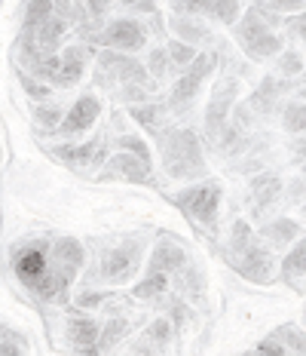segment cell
<instances>
[{
  "instance_id": "cell-1",
  "label": "cell",
  "mask_w": 306,
  "mask_h": 356,
  "mask_svg": "<svg viewBox=\"0 0 306 356\" xmlns=\"http://www.w3.org/2000/svg\"><path fill=\"white\" fill-rule=\"evenodd\" d=\"M12 270H16L19 283L37 295L40 301L49 304H65L68 301L71 280H65L62 273L49 261V240H28L19 243L12 249Z\"/></svg>"
},
{
  "instance_id": "cell-2",
  "label": "cell",
  "mask_w": 306,
  "mask_h": 356,
  "mask_svg": "<svg viewBox=\"0 0 306 356\" xmlns=\"http://www.w3.org/2000/svg\"><path fill=\"white\" fill-rule=\"evenodd\" d=\"M162 154V166L171 178L178 181H193V178L205 175V157L203 145H199L193 129H166L162 136H156Z\"/></svg>"
},
{
  "instance_id": "cell-3",
  "label": "cell",
  "mask_w": 306,
  "mask_h": 356,
  "mask_svg": "<svg viewBox=\"0 0 306 356\" xmlns=\"http://www.w3.org/2000/svg\"><path fill=\"white\" fill-rule=\"evenodd\" d=\"M275 25H279V13L255 3L248 13H245V19L233 25V31H236L239 47H242L251 58H273V56L282 53V47H285L282 37L273 31Z\"/></svg>"
},
{
  "instance_id": "cell-4",
  "label": "cell",
  "mask_w": 306,
  "mask_h": 356,
  "mask_svg": "<svg viewBox=\"0 0 306 356\" xmlns=\"http://www.w3.org/2000/svg\"><path fill=\"white\" fill-rule=\"evenodd\" d=\"M169 200L184 215H190L196 225L214 227V221H218V206H221V184H214V181L193 184V188H184V191H178V194H171Z\"/></svg>"
},
{
  "instance_id": "cell-5",
  "label": "cell",
  "mask_w": 306,
  "mask_h": 356,
  "mask_svg": "<svg viewBox=\"0 0 306 356\" xmlns=\"http://www.w3.org/2000/svg\"><path fill=\"white\" fill-rule=\"evenodd\" d=\"M212 71H214V56L212 53H203V56L193 58L187 68H184V74L169 89V108L178 111V114H184V111H187L193 102H196L199 86H203V80Z\"/></svg>"
},
{
  "instance_id": "cell-6",
  "label": "cell",
  "mask_w": 306,
  "mask_h": 356,
  "mask_svg": "<svg viewBox=\"0 0 306 356\" xmlns=\"http://www.w3.org/2000/svg\"><path fill=\"white\" fill-rule=\"evenodd\" d=\"M141 243L138 240H123L119 246L108 249L101 258V280L104 283H129L132 273L141 267Z\"/></svg>"
},
{
  "instance_id": "cell-7",
  "label": "cell",
  "mask_w": 306,
  "mask_h": 356,
  "mask_svg": "<svg viewBox=\"0 0 306 356\" xmlns=\"http://www.w3.org/2000/svg\"><path fill=\"white\" fill-rule=\"evenodd\" d=\"M99 68H101V80H117V83L147 86V80H151L147 65L132 58V53H119V49H104V53H99Z\"/></svg>"
},
{
  "instance_id": "cell-8",
  "label": "cell",
  "mask_w": 306,
  "mask_h": 356,
  "mask_svg": "<svg viewBox=\"0 0 306 356\" xmlns=\"http://www.w3.org/2000/svg\"><path fill=\"white\" fill-rule=\"evenodd\" d=\"M95 43L119 49V53H135V49L147 47V31L135 19H114L110 25H104V31L95 34Z\"/></svg>"
},
{
  "instance_id": "cell-9",
  "label": "cell",
  "mask_w": 306,
  "mask_h": 356,
  "mask_svg": "<svg viewBox=\"0 0 306 356\" xmlns=\"http://www.w3.org/2000/svg\"><path fill=\"white\" fill-rule=\"evenodd\" d=\"M227 261L233 270H239L245 280H255V283H266L273 277V255L264 246H257L255 240L242 252H227Z\"/></svg>"
},
{
  "instance_id": "cell-10",
  "label": "cell",
  "mask_w": 306,
  "mask_h": 356,
  "mask_svg": "<svg viewBox=\"0 0 306 356\" xmlns=\"http://www.w3.org/2000/svg\"><path fill=\"white\" fill-rule=\"evenodd\" d=\"M49 261L65 280L74 283V277H77L80 267H83V261H86L83 243L74 240V236H58V240L49 243Z\"/></svg>"
},
{
  "instance_id": "cell-11",
  "label": "cell",
  "mask_w": 306,
  "mask_h": 356,
  "mask_svg": "<svg viewBox=\"0 0 306 356\" xmlns=\"http://www.w3.org/2000/svg\"><path fill=\"white\" fill-rule=\"evenodd\" d=\"M233 102H236V80H223V83H218V89H214V95H212V105L205 111V136L208 138H218L223 132Z\"/></svg>"
},
{
  "instance_id": "cell-12",
  "label": "cell",
  "mask_w": 306,
  "mask_h": 356,
  "mask_svg": "<svg viewBox=\"0 0 306 356\" xmlns=\"http://www.w3.org/2000/svg\"><path fill=\"white\" fill-rule=\"evenodd\" d=\"M101 114V102L95 95H80L71 105L68 114H62V123H58V132L62 136H80V132L92 129V123L99 120Z\"/></svg>"
},
{
  "instance_id": "cell-13",
  "label": "cell",
  "mask_w": 306,
  "mask_h": 356,
  "mask_svg": "<svg viewBox=\"0 0 306 356\" xmlns=\"http://www.w3.org/2000/svg\"><path fill=\"white\" fill-rule=\"evenodd\" d=\"M104 163H108V175H119V178L135 181V184H151L153 181L151 163H144L141 157H135V154H129V151H119V154H114V157H108Z\"/></svg>"
},
{
  "instance_id": "cell-14",
  "label": "cell",
  "mask_w": 306,
  "mask_h": 356,
  "mask_svg": "<svg viewBox=\"0 0 306 356\" xmlns=\"http://www.w3.org/2000/svg\"><path fill=\"white\" fill-rule=\"evenodd\" d=\"M52 154H56L58 160L71 163V166H95V163L108 160V147H104V142H99V138H92V142H86V145H56Z\"/></svg>"
},
{
  "instance_id": "cell-15",
  "label": "cell",
  "mask_w": 306,
  "mask_h": 356,
  "mask_svg": "<svg viewBox=\"0 0 306 356\" xmlns=\"http://www.w3.org/2000/svg\"><path fill=\"white\" fill-rule=\"evenodd\" d=\"M184 264H187V252L178 246V243H171V240H160V243H156V249L151 252L147 270L169 273V277H175V273L181 270Z\"/></svg>"
},
{
  "instance_id": "cell-16",
  "label": "cell",
  "mask_w": 306,
  "mask_h": 356,
  "mask_svg": "<svg viewBox=\"0 0 306 356\" xmlns=\"http://www.w3.org/2000/svg\"><path fill=\"white\" fill-rule=\"evenodd\" d=\"M28 31L34 34V43H37V49H40V56H52L58 49V43H62L65 31H68V22L58 19L56 13H52V16H46L40 25L28 28Z\"/></svg>"
},
{
  "instance_id": "cell-17",
  "label": "cell",
  "mask_w": 306,
  "mask_h": 356,
  "mask_svg": "<svg viewBox=\"0 0 306 356\" xmlns=\"http://www.w3.org/2000/svg\"><path fill=\"white\" fill-rule=\"evenodd\" d=\"M171 332H175L171 320H169V316H160V320H153L151 325H147L144 338H141L132 350H135V353H162V350H169Z\"/></svg>"
},
{
  "instance_id": "cell-18",
  "label": "cell",
  "mask_w": 306,
  "mask_h": 356,
  "mask_svg": "<svg viewBox=\"0 0 306 356\" xmlns=\"http://www.w3.org/2000/svg\"><path fill=\"white\" fill-rule=\"evenodd\" d=\"M99 323L89 320V316H71L68 320V338L77 350L95 353V341H99Z\"/></svg>"
},
{
  "instance_id": "cell-19",
  "label": "cell",
  "mask_w": 306,
  "mask_h": 356,
  "mask_svg": "<svg viewBox=\"0 0 306 356\" xmlns=\"http://www.w3.org/2000/svg\"><path fill=\"white\" fill-rule=\"evenodd\" d=\"M86 71V47H68L62 53V68H58V77H56V86H71L83 77Z\"/></svg>"
},
{
  "instance_id": "cell-20",
  "label": "cell",
  "mask_w": 306,
  "mask_h": 356,
  "mask_svg": "<svg viewBox=\"0 0 306 356\" xmlns=\"http://www.w3.org/2000/svg\"><path fill=\"white\" fill-rule=\"evenodd\" d=\"M129 114H132V120L144 126L153 138L162 136V132L169 129V114H166V108L162 105H132Z\"/></svg>"
},
{
  "instance_id": "cell-21",
  "label": "cell",
  "mask_w": 306,
  "mask_h": 356,
  "mask_svg": "<svg viewBox=\"0 0 306 356\" xmlns=\"http://www.w3.org/2000/svg\"><path fill=\"white\" fill-rule=\"evenodd\" d=\"M169 28L175 31L178 40H187V43H199V40H208V28L203 22H196V16H171Z\"/></svg>"
},
{
  "instance_id": "cell-22",
  "label": "cell",
  "mask_w": 306,
  "mask_h": 356,
  "mask_svg": "<svg viewBox=\"0 0 306 356\" xmlns=\"http://www.w3.org/2000/svg\"><path fill=\"white\" fill-rule=\"evenodd\" d=\"M279 194H282V181L275 175H270V172L251 181V200H255L257 209H266L270 203H275Z\"/></svg>"
},
{
  "instance_id": "cell-23",
  "label": "cell",
  "mask_w": 306,
  "mask_h": 356,
  "mask_svg": "<svg viewBox=\"0 0 306 356\" xmlns=\"http://www.w3.org/2000/svg\"><path fill=\"white\" fill-rule=\"evenodd\" d=\"M169 283H171L169 273L147 270V277L141 280L135 289H132V295H135V298H141V301H156V298H162V295L169 292Z\"/></svg>"
},
{
  "instance_id": "cell-24",
  "label": "cell",
  "mask_w": 306,
  "mask_h": 356,
  "mask_svg": "<svg viewBox=\"0 0 306 356\" xmlns=\"http://www.w3.org/2000/svg\"><path fill=\"white\" fill-rule=\"evenodd\" d=\"M297 234H300V225L294 218H273L270 225H264V240L273 246H285Z\"/></svg>"
},
{
  "instance_id": "cell-25",
  "label": "cell",
  "mask_w": 306,
  "mask_h": 356,
  "mask_svg": "<svg viewBox=\"0 0 306 356\" xmlns=\"http://www.w3.org/2000/svg\"><path fill=\"white\" fill-rule=\"evenodd\" d=\"M126 332H129V323H126L123 316H114V320H108V325L99 332V341H95V353L114 350L119 341L126 338Z\"/></svg>"
},
{
  "instance_id": "cell-26",
  "label": "cell",
  "mask_w": 306,
  "mask_h": 356,
  "mask_svg": "<svg viewBox=\"0 0 306 356\" xmlns=\"http://www.w3.org/2000/svg\"><path fill=\"white\" fill-rule=\"evenodd\" d=\"M303 273H306V236L297 240L294 249L285 255V261H282V280L291 283V280H300Z\"/></svg>"
},
{
  "instance_id": "cell-27",
  "label": "cell",
  "mask_w": 306,
  "mask_h": 356,
  "mask_svg": "<svg viewBox=\"0 0 306 356\" xmlns=\"http://www.w3.org/2000/svg\"><path fill=\"white\" fill-rule=\"evenodd\" d=\"M166 53H169V62H171V68H187V65L196 58V47L193 43H187V40H169V47H166Z\"/></svg>"
},
{
  "instance_id": "cell-28",
  "label": "cell",
  "mask_w": 306,
  "mask_h": 356,
  "mask_svg": "<svg viewBox=\"0 0 306 356\" xmlns=\"http://www.w3.org/2000/svg\"><path fill=\"white\" fill-rule=\"evenodd\" d=\"M282 89L275 86V80L273 77H264V83H260V89L255 95H251V108H257L260 114H270L273 105H275V95H279Z\"/></svg>"
},
{
  "instance_id": "cell-29",
  "label": "cell",
  "mask_w": 306,
  "mask_h": 356,
  "mask_svg": "<svg viewBox=\"0 0 306 356\" xmlns=\"http://www.w3.org/2000/svg\"><path fill=\"white\" fill-rule=\"evenodd\" d=\"M282 126H285L291 136L306 132V105L303 102H291V105L285 108V114H282Z\"/></svg>"
},
{
  "instance_id": "cell-30",
  "label": "cell",
  "mask_w": 306,
  "mask_h": 356,
  "mask_svg": "<svg viewBox=\"0 0 306 356\" xmlns=\"http://www.w3.org/2000/svg\"><path fill=\"white\" fill-rule=\"evenodd\" d=\"M169 71H171V62H169L166 49H160V47L151 49V53H147V74H151L153 80H166Z\"/></svg>"
},
{
  "instance_id": "cell-31",
  "label": "cell",
  "mask_w": 306,
  "mask_h": 356,
  "mask_svg": "<svg viewBox=\"0 0 306 356\" xmlns=\"http://www.w3.org/2000/svg\"><path fill=\"white\" fill-rule=\"evenodd\" d=\"M46 16H52V0H25V28L40 25Z\"/></svg>"
},
{
  "instance_id": "cell-32",
  "label": "cell",
  "mask_w": 306,
  "mask_h": 356,
  "mask_svg": "<svg viewBox=\"0 0 306 356\" xmlns=\"http://www.w3.org/2000/svg\"><path fill=\"white\" fill-rule=\"evenodd\" d=\"M212 16L218 19L221 25H236L239 22V0H214Z\"/></svg>"
},
{
  "instance_id": "cell-33",
  "label": "cell",
  "mask_w": 306,
  "mask_h": 356,
  "mask_svg": "<svg viewBox=\"0 0 306 356\" xmlns=\"http://www.w3.org/2000/svg\"><path fill=\"white\" fill-rule=\"evenodd\" d=\"M117 147H119V151L135 154V157H141L144 163H151V147H147L144 138H138V136H119L117 138Z\"/></svg>"
},
{
  "instance_id": "cell-34",
  "label": "cell",
  "mask_w": 306,
  "mask_h": 356,
  "mask_svg": "<svg viewBox=\"0 0 306 356\" xmlns=\"http://www.w3.org/2000/svg\"><path fill=\"white\" fill-rule=\"evenodd\" d=\"M22 86H25V92L31 95V99H37V102H46V99H49V92H52L46 80H40V77L34 80L31 74H22Z\"/></svg>"
},
{
  "instance_id": "cell-35",
  "label": "cell",
  "mask_w": 306,
  "mask_h": 356,
  "mask_svg": "<svg viewBox=\"0 0 306 356\" xmlns=\"http://www.w3.org/2000/svg\"><path fill=\"white\" fill-rule=\"evenodd\" d=\"M251 240H255V236H251V227L245 225L242 218H239L236 225H233V236H230V249H227V252H242Z\"/></svg>"
},
{
  "instance_id": "cell-36",
  "label": "cell",
  "mask_w": 306,
  "mask_h": 356,
  "mask_svg": "<svg viewBox=\"0 0 306 356\" xmlns=\"http://www.w3.org/2000/svg\"><path fill=\"white\" fill-rule=\"evenodd\" d=\"M279 71L285 74V77H294V74H300V71H303V58H300V53H294V49L282 53V58H279Z\"/></svg>"
},
{
  "instance_id": "cell-37",
  "label": "cell",
  "mask_w": 306,
  "mask_h": 356,
  "mask_svg": "<svg viewBox=\"0 0 306 356\" xmlns=\"http://www.w3.org/2000/svg\"><path fill=\"white\" fill-rule=\"evenodd\" d=\"M52 13H56L58 19H65L71 25V22H80V13H77V3L74 0H52Z\"/></svg>"
},
{
  "instance_id": "cell-38",
  "label": "cell",
  "mask_w": 306,
  "mask_h": 356,
  "mask_svg": "<svg viewBox=\"0 0 306 356\" xmlns=\"http://www.w3.org/2000/svg\"><path fill=\"white\" fill-rule=\"evenodd\" d=\"M34 114H37V120H40L43 126H49V129H58V123H62V111H58L56 105H49V108L40 105Z\"/></svg>"
},
{
  "instance_id": "cell-39",
  "label": "cell",
  "mask_w": 306,
  "mask_h": 356,
  "mask_svg": "<svg viewBox=\"0 0 306 356\" xmlns=\"http://www.w3.org/2000/svg\"><path fill=\"white\" fill-rule=\"evenodd\" d=\"M212 3L214 0H181L178 13H190V16H212Z\"/></svg>"
},
{
  "instance_id": "cell-40",
  "label": "cell",
  "mask_w": 306,
  "mask_h": 356,
  "mask_svg": "<svg viewBox=\"0 0 306 356\" xmlns=\"http://www.w3.org/2000/svg\"><path fill=\"white\" fill-rule=\"evenodd\" d=\"M126 13H141V16H156V3L153 0H119Z\"/></svg>"
},
{
  "instance_id": "cell-41",
  "label": "cell",
  "mask_w": 306,
  "mask_h": 356,
  "mask_svg": "<svg viewBox=\"0 0 306 356\" xmlns=\"http://www.w3.org/2000/svg\"><path fill=\"white\" fill-rule=\"evenodd\" d=\"M285 31H288L291 37H300V40H306V6H303L300 13H297L294 19H288Z\"/></svg>"
},
{
  "instance_id": "cell-42",
  "label": "cell",
  "mask_w": 306,
  "mask_h": 356,
  "mask_svg": "<svg viewBox=\"0 0 306 356\" xmlns=\"http://www.w3.org/2000/svg\"><path fill=\"white\" fill-rule=\"evenodd\" d=\"M169 310H171V325H175V329H181V325L190 320L187 307H184V304L178 301V298H171V301H169Z\"/></svg>"
},
{
  "instance_id": "cell-43",
  "label": "cell",
  "mask_w": 306,
  "mask_h": 356,
  "mask_svg": "<svg viewBox=\"0 0 306 356\" xmlns=\"http://www.w3.org/2000/svg\"><path fill=\"white\" fill-rule=\"evenodd\" d=\"M108 298H110V292H80L77 304L80 307H99V304H104Z\"/></svg>"
},
{
  "instance_id": "cell-44",
  "label": "cell",
  "mask_w": 306,
  "mask_h": 356,
  "mask_svg": "<svg viewBox=\"0 0 306 356\" xmlns=\"http://www.w3.org/2000/svg\"><path fill=\"white\" fill-rule=\"evenodd\" d=\"M257 350H260V353H288V347L279 341V335H275V338L260 341V344H257Z\"/></svg>"
},
{
  "instance_id": "cell-45",
  "label": "cell",
  "mask_w": 306,
  "mask_h": 356,
  "mask_svg": "<svg viewBox=\"0 0 306 356\" xmlns=\"http://www.w3.org/2000/svg\"><path fill=\"white\" fill-rule=\"evenodd\" d=\"M110 3H114V0H86V10H89V16L101 19L104 13L110 10Z\"/></svg>"
},
{
  "instance_id": "cell-46",
  "label": "cell",
  "mask_w": 306,
  "mask_h": 356,
  "mask_svg": "<svg viewBox=\"0 0 306 356\" xmlns=\"http://www.w3.org/2000/svg\"><path fill=\"white\" fill-rule=\"evenodd\" d=\"M22 350H25V344L10 341V338H0V353H22Z\"/></svg>"
},
{
  "instance_id": "cell-47",
  "label": "cell",
  "mask_w": 306,
  "mask_h": 356,
  "mask_svg": "<svg viewBox=\"0 0 306 356\" xmlns=\"http://www.w3.org/2000/svg\"><path fill=\"white\" fill-rule=\"evenodd\" d=\"M0 338H10V341H19V344H25V341H22V338H19V332L6 329V325H0Z\"/></svg>"
},
{
  "instance_id": "cell-48",
  "label": "cell",
  "mask_w": 306,
  "mask_h": 356,
  "mask_svg": "<svg viewBox=\"0 0 306 356\" xmlns=\"http://www.w3.org/2000/svg\"><path fill=\"white\" fill-rule=\"evenodd\" d=\"M169 3H171V6H175V10H181V0H169Z\"/></svg>"
},
{
  "instance_id": "cell-49",
  "label": "cell",
  "mask_w": 306,
  "mask_h": 356,
  "mask_svg": "<svg viewBox=\"0 0 306 356\" xmlns=\"http://www.w3.org/2000/svg\"><path fill=\"white\" fill-rule=\"evenodd\" d=\"M300 95H303V99H306V83H303V89H300Z\"/></svg>"
},
{
  "instance_id": "cell-50",
  "label": "cell",
  "mask_w": 306,
  "mask_h": 356,
  "mask_svg": "<svg viewBox=\"0 0 306 356\" xmlns=\"http://www.w3.org/2000/svg\"><path fill=\"white\" fill-rule=\"evenodd\" d=\"M303 212H306V206H303Z\"/></svg>"
}]
</instances>
